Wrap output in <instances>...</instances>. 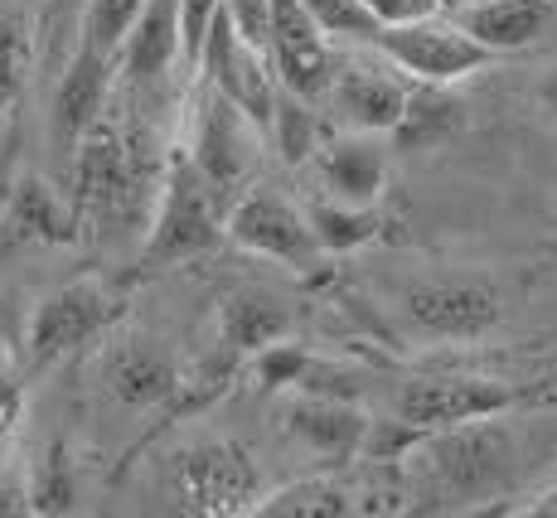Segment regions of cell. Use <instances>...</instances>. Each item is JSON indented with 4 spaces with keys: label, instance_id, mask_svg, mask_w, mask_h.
Returning <instances> with one entry per match:
<instances>
[{
    "label": "cell",
    "instance_id": "6da1fadb",
    "mask_svg": "<svg viewBox=\"0 0 557 518\" xmlns=\"http://www.w3.org/2000/svg\"><path fill=\"white\" fill-rule=\"evenodd\" d=\"M160 165L165 156H156L146 132H132L102 112L63 165L69 170V213L78 233L141 223V213L156 203Z\"/></svg>",
    "mask_w": 557,
    "mask_h": 518
},
{
    "label": "cell",
    "instance_id": "7a4b0ae2",
    "mask_svg": "<svg viewBox=\"0 0 557 518\" xmlns=\"http://www.w3.org/2000/svg\"><path fill=\"white\" fill-rule=\"evenodd\" d=\"M412 451L422 466V484L446 509H466L499 494L513 470V436L495 417H470V422L426 431Z\"/></svg>",
    "mask_w": 557,
    "mask_h": 518
},
{
    "label": "cell",
    "instance_id": "3957f363",
    "mask_svg": "<svg viewBox=\"0 0 557 518\" xmlns=\"http://www.w3.org/2000/svg\"><path fill=\"white\" fill-rule=\"evenodd\" d=\"M223 237V199L209 189V180L195 170L185 146L165 150L160 165V189L151 203V223H146V267H175L189 257L219 247Z\"/></svg>",
    "mask_w": 557,
    "mask_h": 518
},
{
    "label": "cell",
    "instance_id": "277c9868",
    "mask_svg": "<svg viewBox=\"0 0 557 518\" xmlns=\"http://www.w3.org/2000/svg\"><path fill=\"white\" fill-rule=\"evenodd\" d=\"M170 494H175V504L185 514L238 518L257 509L267 484H262V466H257V456L243 441L213 436V441H195V446L175 451Z\"/></svg>",
    "mask_w": 557,
    "mask_h": 518
},
{
    "label": "cell",
    "instance_id": "5b68a950",
    "mask_svg": "<svg viewBox=\"0 0 557 518\" xmlns=\"http://www.w3.org/2000/svg\"><path fill=\"white\" fill-rule=\"evenodd\" d=\"M126 316V296L107 282H69L49 291L25 325V373H45L53 363H63L69 354H78L88 340H98Z\"/></svg>",
    "mask_w": 557,
    "mask_h": 518
},
{
    "label": "cell",
    "instance_id": "8992f818",
    "mask_svg": "<svg viewBox=\"0 0 557 518\" xmlns=\"http://www.w3.org/2000/svg\"><path fill=\"white\" fill-rule=\"evenodd\" d=\"M533 387L523 383H505V378H475V373H422L407 378L393 397V417L407 427L442 431L456 422H470V417H499L509 407L529 403Z\"/></svg>",
    "mask_w": 557,
    "mask_h": 518
},
{
    "label": "cell",
    "instance_id": "52a82bcc",
    "mask_svg": "<svg viewBox=\"0 0 557 518\" xmlns=\"http://www.w3.org/2000/svg\"><path fill=\"white\" fill-rule=\"evenodd\" d=\"M223 237L233 247H243V252L272 257V262L296 267V272H315L320 262L306 209H296L286 194H276L272 185H257V180L243 185L228 209H223Z\"/></svg>",
    "mask_w": 557,
    "mask_h": 518
},
{
    "label": "cell",
    "instance_id": "ba28073f",
    "mask_svg": "<svg viewBox=\"0 0 557 518\" xmlns=\"http://www.w3.org/2000/svg\"><path fill=\"white\" fill-rule=\"evenodd\" d=\"M403 330L426 344L485 340L505 320V300L485 282H417L398 296Z\"/></svg>",
    "mask_w": 557,
    "mask_h": 518
},
{
    "label": "cell",
    "instance_id": "9c48e42d",
    "mask_svg": "<svg viewBox=\"0 0 557 518\" xmlns=\"http://www.w3.org/2000/svg\"><path fill=\"white\" fill-rule=\"evenodd\" d=\"M195 69L203 73L209 88H219L243 116H248L257 132H267V122H272V102H276L272 59H267V49L248 45V39L233 29V20H228V10L223 5L213 10L209 29H203Z\"/></svg>",
    "mask_w": 557,
    "mask_h": 518
},
{
    "label": "cell",
    "instance_id": "30bf717a",
    "mask_svg": "<svg viewBox=\"0 0 557 518\" xmlns=\"http://www.w3.org/2000/svg\"><path fill=\"white\" fill-rule=\"evenodd\" d=\"M252 146H257V126L219 88L203 83V92L195 97V122H189L185 150L199 175L209 180V189L223 199V209L243 185H252Z\"/></svg>",
    "mask_w": 557,
    "mask_h": 518
},
{
    "label": "cell",
    "instance_id": "8fae6325",
    "mask_svg": "<svg viewBox=\"0 0 557 518\" xmlns=\"http://www.w3.org/2000/svg\"><path fill=\"white\" fill-rule=\"evenodd\" d=\"M373 49H379L393 69L412 73L417 83H460L495 59V53L485 45H475L456 20H442V15L407 20V25H383L379 35H373Z\"/></svg>",
    "mask_w": 557,
    "mask_h": 518
},
{
    "label": "cell",
    "instance_id": "7c38bea8",
    "mask_svg": "<svg viewBox=\"0 0 557 518\" xmlns=\"http://www.w3.org/2000/svg\"><path fill=\"white\" fill-rule=\"evenodd\" d=\"M98 373H102V387L112 403L132 407V412H160V407L175 397L185 363L175 359V349H170L160 334L132 330L102 349Z\"/></svg>",
    "mask_w": 557,
    "mask_h": 518
},
{
    "label": "cell",
    "instance_id": "4fadbf2b",
    "mask_svg": "<svg viewBox=\"0 0 557 518\" xmlns=\"http://www.w3.org/2000/svg\"><path fill=\"white\" fill-rule=\"evenodd\" d=\"M267 59H272L276 88L310 97V102L325 97L335 59L301 0H267Z\"/></svg>",
    "mask_w": 557,
    "mask_h": 518
},
{
    "label": "cell",
    "instance_id": "5bb4252c",
    "mask_svg": "<svg viewBox=\"0 0 557 518\" xmlns=\"http://www.w3.org/2000/svg\"><path fill=\"white\" fill-rule=\"evenodd\" d=\"M112 78H116L112 53H102V49H92V45L78 39L69 69H63V78H59V88H53V107H49V146L63 165H69L73 146L83 141V132L107 112Z\"/></svg>",
    "mask_w": 557,
    "mask_h": 518
},
{
    "label": "cell",
    "instance_id": "9a60e30c",
    "mask_svg": "<svg viewBox=\"0 0 557 518\" xmlns=\"http://www.w3.org/2000/svg\"><path fill=\"white\" fill-rule=\"evenodd\" d=\"M282 431L292 441H301L310 456H320V466H349V460H359L369 417H363L349 397L292 393L282 407Z\"/></svg>",
    "mask_w": 557,
    "mask_h": 518
},
{
    "label": "cell",
    "instance_id": "2e32d148",
    "mask_svg": "<svg viewBox=\"0 0 557 518\" xmlns=\"http://www.w3.org/2000/svg\"><path fill=\"white\" fill-rule=\"evenodd\" d=\"M451 20L475 45H485L499 59V53L529 49L539 39H548L557 29V5L553 0H480V5L451 10Z\"/></svg>",
    "mask_w": 557,
    "mask_h": 518
},
{
    "label": "cell",
    "instance_id": "e0dca14e",
    "mask_svg": "<svg viewBox=\"0 0 557 518\" xmlns=\"http://www.w3.org/2000/svg\"><path fill=\"white\" fill-rule=\"evenodd\" d=\"M325 92L335 97L339 116L363 136H388L407 102V83L373 69V63H339V69H330Z\"/></svg>",
    "mask_w": 557,
    "mask_h": 518
},
{
    "label": "cell",
    "instance_id": "ac0fdd59",
    "mask_svg": "<svg viewBox=\"0 0 557 518\" xmlns=\"http://www.w3.org/2000/svg\"><path fill=\"white\" fill-rule=\"evenodd\" d=\"M180 59V0H146L141 15L132 20L122 49H116V73L132 88H151Z\"/></svg>",
    "mask_w": 557,
    "mask_h": 518
},
{
    "label": "cell",
    "instance_id": "d6986e66",
    "mask_svg": "<svg viewBox=\"0 0 557 518\" xmlns=\"http://www.w3.org/2000/svg\"><path fill=\"white\" fill-rule=\"evenodd\" d=\"M292 325H296V310L282 296H272V291L238 286L219 300V344H228L243 359H252L267 344L286 340Z\"/></svg>",
    "mask_w": 557,
    "mask_h": 518
},
{
    "label": "cell",
    "instance_id": "ffe728a7",
    "mask_svg": "<svg viewBox=\"0 0 557 518\" xmlns=\"http://www.w3.org/2000/svg\"><path fill=\"white\" fill-rule=\"evenodd\" d=\"M466 126V102L451 92V83H417L407 88L403 116L393 122V150H432Z\"/></svg>",
    "mask_w": 557,
    "mask_h": 518
},
{
    "label": "cell",
    "instance_id": "44dd1931",
    "mask_svg": "<svg viewBox=\"0 0 557 518\" xmlns=\"http://www.w3.org/2000/svg\"><path fill=\"white\" fill-rule=\"evenodd\" d=\"M320 170H325V185L345 203H373L388 180V150H379L369 136L330 141L320 146Z\"/></svg>",
    "mask_w": 557,
    "mask_h": 518
},
{
    "label": "cell",
    "instance_id": "7402d4cb",
    "mask_svg": "<svg viewBox=\"0 0 557 518\" xmlns=\"http://www.w3.org/2000/svg\"><path fill=\"white\" fill-rule=\"evenodd\" d=\"M355 499L359 494L349 490V484H339L335 474H306V480L262 494L252 514H262V518H349V514H359Z\"/></svg>",
    "mask_w": 557,
    "mask_h": 518
},
{
    "label": "cell",
    "instance_id": "603a6c76",
    "mask_svg": "<svg viewBox=\"0 0 557 518\" xmlns=\"http://www.w3.org/2000/svg\"><path fill=\"white\" fill-rule=\"evenodd\" d=\"M306 223H310V237H315L320 257L330 252H359V247L379 243L383 237V213L373 203H306Z\"/></svg>",
    "mask_w": 557,
    "mask_h": 518
},
{
    "label": "cell",
    "instance_id": "cb8c5ba5",
    "mask_svg": "<svg viewBox=\"0 0 557 518\" xmlns=\"http://www.w3.org/2000/svg\"><path fill=\"white\" fill-rule=\"evenodd\" d=\"M262 136L272 141V150L286 160V165H306V160L320 150V116H315V107H310V97L276 88L272 122H267Z\"/></svg>",
    "mask_w": 557,
    "mask_h": 518
},
{
    "label": "cell",
    "instance_id": "d4e9b609",
    "mask_svg": "<svg viewBox=\"0 0 557 518\" xmlns=\"http://www.w3.org/2000/svg\"><path fill=\"white\" fill-rule=\"evenodd\" d=\"M10 219H15L20 237H39V243H73V237H78V223H73L69 203L53 199V189L45 180H25V185L15 189Z\"/></svg>",
    "mask_w": 557,
    "mask_h": 518
},
{
    "label": "cell",
    "instance_id": "484cf974",
    "mask_svg": "<svg viewBox=\"0 0 557 518\" xmlns=\"http://www.w3.org/2000/svg\"><path fill=\"white\" fill-rule=\"evenodd\" d=\"M29 494V514H69L73 509V460L63 446H49L45 460L35 466V474L25 480Z\"/></svg>",
    "mask_w": 557,
    "mask_h": 518
},
{
    "label": "cell",
    "instance_id": "4316f807",
    "mask_svg": "<svg viewBox=\"0 0 557 518\" xmlns=\"http://www.w3.org/2000/svg\"><path fill=\"white\" fill-rule=\"evenodd\" d=\"M25 78H29V25L20 15H10V10H0V122L20 102Z\"/></svg>",
    "mask_w": 557,
    "mask_h": 518
},
{
    "label": "cell",
    "instance_id": "83f0119b",
    "mask_svg": "<svg viewBox=\"0 0 557 518\" xmlns=\"http://www.w3.org/2000/svg\"><path fill=\"white\" fill-rule=\"evenodd\" d=\"M301 5L325 39H359V45H373V35L383 29L363 0H301Z\"/></svg>",
    "mask_w": 557,
    "mask_h": 518
},
{
    "label": "cell",
    "instance_id": "f1b7e54d",
    "mask_svg": "<svg viewBox=\"0 0 557 518\" xmlns=\"http://www.w3.org/2000/svg\"><path fill=\"white\" fill-rule=\"evenodd\" d=\"M141 5H146V0H88V10H83V35L78 39L116 59V49H122L132 20L141 15Z\"/></svg>",
    "mask_w": 557,
    "mask_h": 518
},
{
    "label": "cell",
    "instance_id": "f546056e",
    "mask_svg": "<svg viewBox=\"0 0 557 518\" xmlns=\"http://www.w3.org/2000/svg\"><path fill=\"white\" fill-rule=\"evenodd\" d=\"M20 412H25V369L15 363L10 344L0 340V466H10V436L20 427Z\"/></svg>",
    "mask_w": 557,
    "mask_h": 518
},
{
    "label": "cell",
    "instance_id": "4dcf8cb0",
    "mask_svg": "<svg viewBox=\"0 0 557 518\" xmlns=\"http://www.w3.org/2000/svg\"><path fill=\"white\" fill-rule=\"evenodd\" d=\"M223 10H228L233 29H238L248 45L267 49V0H223Z\"/></svg>",
    "mask_w": 557,
    "mask_h": 518
},
{
    "label": "cell",
    "instance_id": "1f68e13d",
    "mask_svg": "<svg viewBox=\"0 0 557 518\" xmlns=\"http://www.w3.org/2000/svg\"><path fill=\"white\" fill-rule=\"evenodd\" d=\"M379 25H407V20L442 15V0H363Z\"/></svg>",
    "mask_w": 557,
    "mask_h": 518
},
{
    "label": "cell",
    "instance_id": "d6a6232c",
    "mask_svg": "<svg viewBox=\"0 0 557 518\" xmlns=\"http://www.w3.org/2000/svg\"><path fill=\"white\" fill-rule=\"evenodd\" d=\"M533 92H539L543 112L557 122V63H553V69H543V78H539V88H533Z\"/></svg>",
    "mask_w": 557,
    "mask_h": 518
},
{
    "label": "cell",
    "instance_id": "836d02e7",
    "mask_svg": "<svg viewBox=\"0 0 557 518\" xmlns=\"http://www.w3.org/2000/svg\"><path fill=\"white\" fill-rule=\"evenodd\" d=\"M529 514H548V518H557V490H548L539 504H529Z\"/></svg>",
    "mask_w": 557,
    "mask_h": 518
},
{
    "label": "cell",
    "instance_id": "e575fe53",
    "mask_svg": "<svg viewBox=\"0 0 557 518\" xmlns=\"http://www.w3.org/2000/svg\"><path fill=\"white\" fill-rule=\"evenodd\" d=\"M460 5H480V0H442V10H460Z\"/></svg>",
    "mask_w": 557,
    "mask_h": 518
},
{
    "label": "cell",
    "instance_id": "d590c367",
    "mask_svg": "<svg viewBox=\"0 0 557 518\" xmlns=\"http://www.w3.org/2000/svg\"><path fill=\"white\" fill-rule=\"evenodd\" d=\"M553 5H557V0H553Z\"/></svg>",
    "mask_w": 557,
    "mask_h": 518
}]
</instances>
